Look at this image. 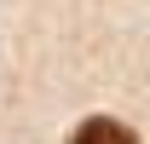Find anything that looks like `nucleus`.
I'll return each instance as SVG.
<instances>
[{
    "label": "nucleus",
    "instance_id": "f257e3e1",
    "mask_svg": "<svg viewBox=\"0 0 150 144\" xmlns=\"http://www.w3.org/2000/svg\"><path fill=\"white\" fill-rule=\"evenodd\" d=\"M69 144H139V138H133L121 121H104V115H93L87 127H75V138H69Z\"/></svg>",
    "mask_w": 150,
    "mask_h": 144
}]
</instances>
